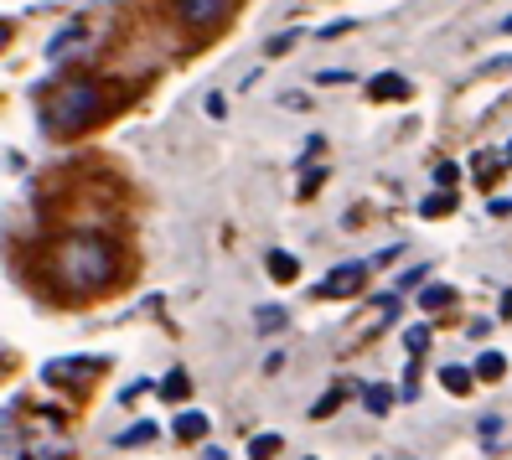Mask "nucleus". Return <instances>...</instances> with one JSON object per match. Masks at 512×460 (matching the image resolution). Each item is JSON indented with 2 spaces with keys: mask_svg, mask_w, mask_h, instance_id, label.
I'll use <instances>...</instances> for the list:
<instances>
[{
  "mask_svg": "<svg viewBox=\"0 0 512 460\" xmlns=\"http://www.w3.org/2000/svg\"><path fill=\"white\" fill-rule=\"evenodd\" d=\"M161 11L182 26L187 37H213L218 26L233 21L238 11V0H161Z\"/></svg>",
  "mask_w": 512,
  "mask_h": 460,
  "instance_id": "nucleus-3",
  "label": "nucleus"
},
{
  "mask_svg": "<svg viewBox=\"0 0 512 460\" xmlns=\"http://www.w3.org/2000/svg\"><path fill=\"white\" fill-rule=\"evenodd\" d=\"M125 99H130V88H119V83L68 78V83H57V88L42 94L37 119H42L47 135H83V130H94V125H104L109 114L125 109Z\"/></svg>",
  "mask_w": 512,
  "mask_h": 460,
  "instance_id": "nucleus-2",
  "label": "nucleus"
},
{
  "mask_svg": "<svg viewBox=\"0 0 512 460\" xmlns=\"http://www.w3.org/2000/svg\"><path fill=\"white\" fill-rule=\"evenodd\" d=\"M507 156H512V145H507Z\"/></svg>",
  "mask_w": 512,
  "mask_h": 460,
  "instance_id": "nucleus-28",
  "label": "nucleus"
},
{
  "mask_svg": "<svg viewBox=\"0 0 512 460\" xmlns=\"http://www.w3.org/2000/svg\"><path fill=\"white\" fill-rule=\"evenodd\" d=\"M502 32H512V16H507V21H502Z\"/></svg>",
  "mask_w": 512,
  "mask_h": 460,
  "instance_id": "nucleus-27",
  "label": "nucleus"
},
{
  "mask_svg": "<svg viewBox=\"0 0 512 460\" xmlns=\"http://www.w3.org/2000/svg\"><path fill=\"white\" fill-rule=\"evenodd\" d=\"M264 269H269V280H275V285H295V280H300V259L285 254V249H269Z\"/></svg>",
  "mask_w": 512,
  "mask_h": 460,
  "instance_id": "nucleus-8",
  "label": "nucleus"
},
{
  "mask_svg": "<svg viewBox=\"0 0 512 460\" xmlns=\"http://www.w3.org/2000/svg\"><path fill=\"white\" fill-rule=\"evenodd\" d=\"M311 460H316V455H311Z\"/></svg>",
  "mask_w": 512,
  "mask_h": 460,
  "instance_id": "nucleus-29",
  "label": "nucleus"
},
{
  "mask_svg": "<svg viewBox=\"0 0 512 460\" xmlns=\"http://www.w3.org/2000/svg\"><path fill=\"white\" fill-rule=\"evenodd\" d=\"M471 176H476V187H497L502 161H497V156H476V161H471Z\"/></svg>",
  "mask_w": 512,
  "mask_h": 460,
  "instance_id": "nucleus-14",
  "label": "nucleus"
},
{
  "mask_svg": "<svg viewBox=\"0 0 512 460\" xmlns=\"http://www.w3.org/2000/svg\"><path fill=\"white\" fill-rule=\"evenodd\" d=\"M471 378H476V373H466V367H440L445 393H456V398H466V393H471Z\"/></svg>",
  "mask_w": 512,
  "mask_h": 460,
  "instance_id": "nucleus-15",
  "label": "nucleus"
},
{
  "mask_svg": "<svg viewBox=\"0 0 512 460\" xmlns=\"http://www.w3.org/2000/svg\"><path fill=\"white\" fill-rule=\"evenodd\" d=\"M321 181H326V171H306V176H300V197H311V192H321Z\"/></svg>",
  "mask_w": 512,
  "mask_h": 460,
  "instance_id": "nucleus-22",
  "label": "nucleus"
},
{
  "mask_svg": "<svg viewBox=\"0 0 512 460\" xmlns=\"http://www.w3.org/2000/svg\"><path fill=\"white\" fill-rule=\"evenodd\" d=\"M347 393H352L347 383H331V388L316 398V404H311V419H331V414H337V409L347 404Z\"/></svg>",
  "mask_w": 512,
  "mask_h": 460,
  "instance_id": "nucleus-9",
  "label": "nucleus"
},
{
  "mask_svg": "<svg viewBox=\"0 0 512 460\" xmlns=\"http://www.w3.org/2000/svg\"><path fill=\"white\" fill-rule=\"evenodd\" d=\"M414 88H409V78H399V73H378L373 83H368V99H378V104H388V99H409Z\"/></svg>",
  "mask_w": 512,
  "mask_h": 460,
  "instance_id": "nucleus-6",
  "label": "nucleus"
},
{
  "mask_svg": "<svg viewBox=\"0 0 512 460\" xmlns=\"http://www.w3.org/2000/svg\"><path fill=\"white\" fill-rule=\"evenodd\" d=\"M502 373H507V357L502 352H481L476 357V383H502Z\"/></svg>",
  "mask_w": 512,
  "mask_h": 460,
  "instance_id": "nucleus-11",
  "label": "nucleus"
},
{
  "mask_svg": "<svg viewBox=\"0 0 512 460\" xmlns=\"http://www.w3.org/2000/svg\"><path fill=\"white\" fill-rule=\"evenodd\" d=\"M42 269H47V285L68 300H88L119 280V249L104 238V233H63L47 243L42 254Z\"/></svg>",
  "mask_w": 512,
  "mask_h": 460,
  "instance_id": "nucleus-1",
  "label": "nucleus"
},
{
  "mask_svg": "<svg viewBox=\"0 0 512 460\" xmlns=\"http://www.w3.org/2000/svg\"><path fill=\"white\" fill-rule=\"evenodd\" d=\"M285 321H290V316L280 311V305H259V311H254V326H259V331H285Z\"/></svg>",
  "mask_w": 512,
  "mask_h": 460,
  "instance_id": "nucleus-18",
  "label": "nucleus"
},
{
  "mask_svg": "<svg viewBox=\"0 0 512 460\" xmlns=\"http://www.w3.org/2000/svg\"><path fill=\"white\" fill-rule=\"evenodd\" d=\"M150 440H156V424L145 419V424H130V429H125V435H119L114 445H150Z\"/></svg>",
  "mask_w": 512,
  "mask_h": 460,
  "instance_id": "nucleus-19",
  "label": "nucleus"
},
{
  "mask_svg": "<svg viewBox=\"0 0 512 460\" xmlns=\"http://www.w3.org/2000/svg\"><path fill=\"white\" fill-rule=\"evenodd\" d=\"M202 460H228V455H223L218 445H207V450H202Z\"/></svg>",
  "mask_w": 512,
  "mask_h": 460,
  "instance_id": "nucleus-25",
  "label": "nucleus"
},
{
  "mask_svg": "<svg viewBox=\"0 0 512 460\" xmlns=\"http://www.w3.org/2000/svg\"><path fill=\"white\" fill-rule=\"evenodd\" d=\"M280 445H285V440L275 435V429H269V435H254V440H249V460H275Z\"/></svg>",
  "mask_w": 512,
  "mask_h": 460,
  "instance_id": "nucleus-17",
  "label": "nucleus"
},
{
  "mask_svg": "<svg viewBox=\"0 0 512 460\" xmlns=\"http://www.w3.org/2000/svg\"><path fill=\"white\" fill-rule=\"evenodd\" d=\"M207 114H213V119H223V114H228V104H223V94H213V99H207Z\"/></svg>",
  "mask_w": 512,
  "mask_h": 460,
  "instance_id": "nucleus-24",
  "label": "nucleus"
},
{
  "mask_svg": "<svg viewBox=\"0 0 512 460\" xmlns=\"http://www.w3.org/2000/svg\"><path fill=\"white\" fill-rule=\"evenodd\" d=\"M430 176H435V187H440V192H450V187H456V176H461V166L435 161V171H430Z\"/></svg>",
  "mask_w": 512,
  "mask_h": 460,
  "instance_id": "nucleus-20",
  "label": "nucleus"
},
{
  "mask_svg": "<svg viewBox=\"0 0 512 460\" xmlns=\"http://www.w3.org/2000/svg\"><path fill=\"white\" fill-rule=\"evenodd\" d=\"M419 212H425L430 223L435 218H450V212H456V192H430L425 202H419Z\"/></svg>",
  "mask_w": 512,
  "mask_h": 460,
  "instance_id": "nucleus-12",
  "label": "nucleus"
},
{
  "mask_svg": "<svg viewBox=\"0 0 512 460\" xmlns=\"http://www.w3.org/2000/svg\"><path fill=\"white\" fill-rule=\"evenodd\" d=\"M502 316H512V290L502 295Z\"/></svg>",
  "mask_w": 512,
  "mask_h": 460,
  "instance_id": "nucleus-26",
  "label": "nucleus"
},
{
  "mask_svg": "<svg viewBox=\"0 0 512 460\" xmlns=\"http://www.w3.org/2000/svg\"><path fill=\"white\" fill-rule=\"evenodd\" d=\"M450 305H456V290H450V285H430L425 295H419V311H425V316L450 311Z\"/></svg>",
  "mask_w": 512,
  "mask_h": 460,
  "instance_id": "nucleus-10",
  "label": "nucleus"
},
{
  "mask_svg": "<svg viewBox=\"0 0 512 460\" xmlns=\"http://www.w3.org/2000/svg\"><path fill=\"white\" fill-rule=\"evenodd\" d=\"M207 424H213V419H207L202 409H187V414H176V419H171V435L182 440V445H197V440L207 435Z\"/></svg>",
  "mask_w": 512,
  "mask_h": 460,
  "instance_id": "nucleus-7",
  "label": "nucleus"
},
{
  "mask_svg": "<svg viewBox=\"0 0 512 460\" xmlns=\"http://www.w3.org/2000/svg\"><path fill=\"white\" fill-rule=\"evenodd\" d=\"M290 47H295V32H285V37H275V42H269L264 52H269V57H285Z\"/></svg>",
  "mask_w": 512,
  "mask_h": 460,
  "instance_id": "nucleus-23",
  "label": "nucleus"
},
{
  "mask_svg": "<svg viewBox=\"0 0 512 460\" xmlns=\"http://www.w3.org/2000/svg\"><path fill=\"white\" fill-rule=\"evenodd\" d=\"M363 409H368V414H388V409H394V388H388V383H373V388L363 393Z\"/></svg>",
  "mask_w": 512,
  "mask_h": 460,
  "instance_id": "nucleus-16",
  "label": "nucleus"
},
{
  "mask_svg": "<svg viewBox=\"0 0 512 460\" xmlns=\"http://www.w3.org/2000/svg\"><path fill=\"white\" fill-rule=\"evenodd\" d=\"M368 269L373 264H337L326 274V280L316 285V295L321 300H347V295H363V285H368Z\"/></svg>",
  "mask_w": 512,
  "mask_h": 460,
  "instance_id": "nucleus-4",
  "label": "nucleus"
},
{
  "mask_svg": "<svg viewBox=\"0 0 512 460\" xmlns=\"http://www.w3.org/2000/svg\"><path fill=\"white\" fill-rule=\"evenodd\" d=\"M99 367H104L99 357H68V362H47L42 378H47V383H63V378H68V383H73L78 373H99Z\"/></svg>",
  "mask_w": 512,
  "mask_h": 460,
  "instance_id": "nucleus-5",
  "label": "nucleus"
},
{
  "mask_svg": "<svg viewBox=\"0 0 512 460\" xmlns=\"http://www.w3.org/2000/svg\"><path fill=\"white\" fill-rule=\"evenodd\" d=\"M187 393H192V378L182 373V367H176V373H166V383H161V398H166V404H182Z\"/></svg>",
  "mask_w": 512,
  "mask_h": 460,
  "instance_id": "nucleus-13",
  "label": "nucleus"
},
{
  "mask_svg": "<svg viewBox=\"0 0 512 460\" xmlns=\"http://www.w3.org/2000/svg\"><path fill=\"white\" fill-rule=\"evenodd\" d=\"M404 347H409V352L419 357V352L430 347V331H425V326H409V331H404Z\"/></svg>",
  "mask_w": 512,
  "mask_h": 460,
  "instance_id": "nucleus-21",
  "label": "nucleus"
}]
</instances>
